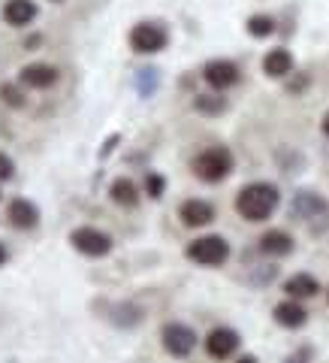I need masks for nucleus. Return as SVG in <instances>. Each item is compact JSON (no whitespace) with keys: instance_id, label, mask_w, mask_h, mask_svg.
<instances>
[{"instance_id":"f257e3e1","label":"nucleus","mask_w":329,"mask_h":363,"mask_svg":"<svg viewBox=\"0 0 329 363\" xmlns=\"http://www.w3.org/2000/svg\"><path fill=\"white\" fill-rule=\"evenodd\" d=\"M278 203H281V194L275 185H269V182H251V185H245L239 194H236V212H239L245 221L260 224V221L272 218Z\"/></svg>"},{"instance_id":"f03ea898","label":"nucleus","mask_w":329,"mask_h":363,"mask_svg":"<svg viewBox=\"0 0 329 363\" xmlns=\"http://www.w3.org/2000/svg\"><path fill=\"white\" fill-rule=\"evenodd\" d=\"M233 152L224 149V145H212V149L200 152L194 157V176L209 182V185H214V182H224L226 176L233 173Z\"/></svg>"},{"instance_id":"7ed1b4c3","label":"nucleus","mask_w":329,"mask_h":363,"mask_svg":"<svg viewBox=\"0 0 329 363\" xmlns=\"http://www.w3.org/2000/svg\"><path fill=\"white\" fill-rule=\"evenodd\" d=\"M185 255H187V260H194L200 267H221V264H226V257H230V242L218 233L200 236V240H194L185 248Z\"/></svg>"},{"instance_id":"20e7f679","label":"nucleus","mask_w":329,"mask_h":363,"mask_svg":"<svg viewBox=\"0 0 329 363\" xmlns=\"http://www.w3.org/2000/svg\"><path fill=\"white\" fill-rule=\"evenodd\" d=\"M169 43V30L163 28V21H139L130 30V49L136 55H157L163 52Z\"/></svg>"},{"instance_id":"39448f33","label":"nucleus","mask_w":329,"mask_h":363,"mask_svg":"<svg viewBox=\"0 0 329 363\" xmlns=\"http://www.w3.org/2000/svg\"><path fill=\"white\" fill-rule=\"evenodd\" d=\"M70 242L79 255H85V257H106L112 252V236L103 233V230H97V227H76V230L70 233Z\"/></svg>"},{"instance_id":"423d86ee","label":"nucleus","mask_w":329,"mask_h":363,"mask_svg":"<svg viewBox=\"0 0 329 363\" xmlns=\"http://www.w3.org/2000/svg\"><path fill=\"white\" fill-rule=\"evenodd\" d=\"M161 342L173 357H190L194 348H197V333L181 321H169L161 330Z\"/></svg>"},{"instance_id":"0eeeda50","label":"nucleus","mask_w":329,"mask_h":363,"mask_svg":"<svg viewBox=\"0 0 329 363\" xmlns=\"http://www.w3.org/2000/svg\"><path fill=\"white\" fill-rule=\"evenodd\" d=\"M239 67H236L233 61H226V58H214L209 61L206 67H202V79H206V85L214 88V91H226V88H233L236 82H239Z\"/></svg>"},{"instance_id":"6e6552de","label":"nucleus","mask_w":329,"mask_h":363,"mask_svg":"<svg viewBox=\"0 0 329 363\" xmlns=\"http://www.w3.org/2000/svg\"><path fill=\"white\" fill-rule=\"evenodd\" d=\"M239 345H242V339L236 330H230V327H214V330L206 336V354L214 360L233 357L236 351H239Z\"/></svg>"},{"instance_id":"1a4fd4ad","label":"nucleus","mask_w":329,"mask_h":363,"mask_svg":"<svg viewBox=\"0 0 329 363\" xmlns=\"http://www.w3.org/2000/svg\"><path fill=\"white\" fill-rule=\"evenodd\" d=\"M6 221L16 227V230H33L40 224V209L37 203H30L28 197H16L9 200L6 206Z\"/></svg>"},{"instance_id":"9d476101","label":"nucleus","mask_w":329,"mask_h":363,"mask_svg":"<svg viewBox=\"0 0 329 363\" xmlns=\"http://www.w3.org/2000/svg\"><path fill=\"white\" fill-rule=\"evenodd\" d=\"M329 206L323 197H317L314 191H299L296 197H293L290 203V215L296 221H311V218H321V215H326Z\"/></svg>"},{"instance_id":"9b49d317","label":"nucleus","mask_w":329,"mask_h":363,"mask_svg":"<svg viewBox=\"0 0 329 363\" xmlns=\"http://www.w3.org/2000/svg\"><path fill=\"white\" fill-rule=\"evenodd\" d=\"M18 82L33 91H45L58 82V70H54L52 64H28V67H21Z\"/></svg>"},{"instance_id":"f8f14e48","label":"nucleus","mask_w":329,"mask_h":363,"mask_svg":"<svg viewBox=\"0 0 329 363\" xmlns=\"http://www.w3.org/2000/svg\"><path fill=\"white\" fill-rule=\"evenodd\" d=\"M178 218H181V224L185 227H206V224H212L214 221V206L209 200H185L178 206Z\"/></svg>"},{"instance_id":"ddd939ff","label":"nucleus","mask_w":329,"mask_h":363,"mask_svg":"<svg viewBox=\"0 0 329 363\" xmlns=\"http://www.w3.org/2000/svg\"><path fill=\"white\" fill-rule=\"evenodd\" d=\"M40 16V6L33 0H6L4 4V21L13 28H28Z\"/></svg>"},{"instance_id":"4468645a","label":"nucleus","mask_w":329,"mask_h":363,"mask_svg":"<svg viewBox=\"0 0 329 363\" xmlns=\"http://www.w3.org/2000/svg\"><path fill=\"white\" fill-rule=\"evenodd\" d=\"M275 321L281 327H287V330H299V327H305V321H308V312H305V306L299 300H284V303H278L275 306Z\"/></svg>"},{"instance_id":"2eb2a0df","label":"nucleus","mask_w":329,"mask_h":363,"mask_svg":"<svg viewBox=\"0 0 329 363\" xmlns=\"http://www.w3.org/2000/svg\"><path fill=\"white\" fill-rule=\"evenodd\" d=\"M260 252L269 257H287L293 252V236L287 230H266L260 236Z\"/></svg>"},{"instance_id":"dca6fc26","label":"nucleus","mask_w":329,"mask_h":363,"mask_svg":"<svg viewBox=\"0 0 329 363\" xmlns=\"http://www.w3.org/2000/svg\"><path fill=\"white\" fill-rule=\"evenodd\" d=\"M109 197H112V203H118V206H124V209H136L139 206V188L133 185V179H127V176H121V179H115L109 185Z\"/></svg>"},{"instance_id":"f3484780","label":"nucleus","mask_w":329,"mask_h":363,"mask_svg":"<svg viewBox=\"0 0 329 363\" xmlns=\"http://www.w3.org/2000/svg\"><path fill=\"white\" fill-rule=\"evenodd\" d=\"M263 73L269 79H284L293 73V55L287 49H272L263 58Z\"/></svg>"},{"instance_id":"a211bd4d","label":"nucleus","mask_w":329,"mask_h":363,"mask_svg":"<svg viewBox=\"0 0 329 363\" xmlns=\"http://www.w3.org/2000/svg\"><path fill=\"white\" fill-rule=\"evenodd\" d=\"M284 291H287V297H293V300H308V297H317L321 281H317L314 276H308V272H296V276H290L284 281Z\"/></svg>"},{"instance_id":"6ab92c4d","label":"nucleus","mask_w":329,"mask_h":363,"mask_svg":"<svg viewBox=\"0 0 329 363\" xmlns=\"http://www.w3.org/2000/svg\"><path fill=\"white\" fill-rule=\"evenodd\" d=\"M133 88L139 97H154V91L161 88V70L157 67H139V70L133 73Z\"/></svg>"},{"instance_id":"aec40b11","label":"nucleus","mask_w":329,"mask_h":363,"mask_svg":"<svg viewBox=\"0 0 329 363\" xmlns=\"http://www.w3.org/2000/svg\"><path fill=\"white\" fill-rule=\"evenodd\" d=\"M194 109L200 112V116H221V112L226 109V97H221V94H197L194 97Z\"/></svg>"},{"instance_id":"412c9836","label":"nucleus","mask_w":329,"mask_h":363,"mask_svg":"<svg viewBox=\"0 0 329 363\" xmlns=\"http://www.w3.org/2000/svg\"><path fill=\"white\" fill-rule=\"evenodd\" d=\"M112 321H115L118 327H136L142 321V309L139 306H130V303H121V306H115V309H112Z\"/></svg>"},{"instance_id":"4be33fe9","label":"nucleus","mask_w":329,"mask_h":363,"mask_svg":"<svg viewBox=\"0 0 329 363\" xmlns=\"http://www.w3.org/2000/svg\"><path fill=\"white\" fill-rule=\"evenodd\" d=\"M245 30L251 33V37H257V40H266V37H272V33H275V18L272 16H251L245 21Z\"/></svg>"},{"instance_id":"5701e85b","label":"nucleus","mask_w":329,"mask_h":363,"mask_svg":"<svg viewBox=\"0 0 329 363\" xmlns=\"http://www.w3.org/2000/svg\"><path fill=\"white\" fill-rule=\"evenodd\" d=\"M0 100L9 106V109H25L28 106V94L21 91V82H4L0 85Z\"/></svg>"},{"instance_id":"b1692460","label":"nucleus","mask_w":329,"mask_h":363,"mask_svg":"<svg viewBox=\"0 0 329 363\" xmlns=\"http://www.w3.org/2000/svg\"><path fill=\"white\" fill-rule=\"evenodd\" d=\"M142 188H145V194H149L151 200H161L166 194V179L161 173H145Z\"/></svg>"},{"instance_id":"393cba45","label":"nucleus","mask_w":329,"mask_h":363,"mask_svg":"<svg viewBox=\"0 0 329 363\" xmlns=\"http://www.w3.org/2000/svg\"><path fill=\"white\" fill-rule=\"evenodd\" d=\"M16 176V164H13V157L0 152V182H9Z\"/></svg>"},{"instance_id":"a878e982","label":"nucleus","mask_w":329,"mask_h":363,"mask_svg":"<svg viewBox=\"0 0 329 363\" xmlns=\"http://www.w3.org/2000/svg\"><path fill=\"white\" fill-rule=\"evenodd\" d=\"M118 140H121V136H118V133H112L109 140H106V145H103V152H100V157H106L112 149H115V143H118Z\"/></svg>"},{"instance_id":"bb28decb","label":"nucleus","mask_w":329,"mask_h":363,"mask_svg":"<svg viewBox=\"0 0 329 363\" xmlns=\"http://www.w3.org/2000/svg\"><path fill=\"white\" fill-rule=\"evenodd\" d=\"M6 260H9V252H6V245H4V242H0V267H4V264H6Z\"/></svg>"},{"instance_id":"cd10ccee","label":"nucleus","mask_w":329,"mask_h":363,"mask_svg":"<svg viewBox=\"0 0 329 363\" xmlns=\"http://www.w3.org/2000/svg\"><path fill=\"white\" fill-rule=\"evenodd\" d=\"M321 130H323V136H329V112H326L323 121H321Z\"/></svg>"},{"instance_id":"c85d7f7f","label":"nucleus","mask_w":329,"mask_h":363,"mask_svg":"<svg viewBox=\"0 0 329 363\" xmlns=\"http://www.w3.org/2000/svg\"><path fill=\"white\" fill-rule=\"evenodd\" d=\"M52 4H64V0H52Z\"/></svg>"},{"instance_id":"c756f323","label":"nucleus","mask_w":329,"mask_h":363,"mask_svg":"<svg viewBox=\"0 0 329 363\" xmlns=\"http://www.w3.org/2000/svg\"><path fill=\"white\" fill-rule=\"evenodd\" d=\"M326 300H329V291H326Z\"/></svg>"}]
</instances>
